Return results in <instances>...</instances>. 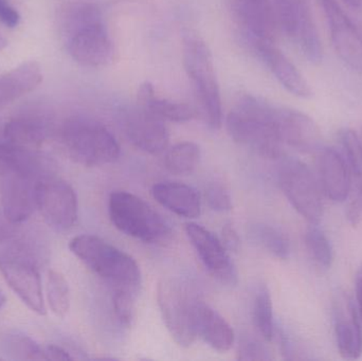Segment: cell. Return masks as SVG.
<instances>
[{
    "label": "cell",
    "instance_id": "obj_1",
    "mask_svg": "<svg viewBox=\"0 0 362 361\" xmlns=\"http://www.w3.org/2000/svg\"><path fill=\"white\" fill-rule=\"evenodd\" d=\"M62 18L68 52L76 63L85 67L100 68L114 61V42L99 6L93 4H70Z\"/></svg>",
    "mask_w": 362,
    "mask_h": 361
},
{
    "label": "cell",
    "instance_id": "obj_2",
    "mask_svg": "<svg viewBox=\"0 0 362 361\" xmlns=\"http://www.w3.org/2000/svg\"><path fill=\"white\" fill-rule=\"evenodd\" d=\"M276 110L259 97L244 95L228 114L230 137L265 158H281L284 146L276 133Z\"/></svg>",
    "mask_w": 362,
    "mask_h": 361
},
{
    "label": "cell",
    "instance_id": "obj_3",
    "mask_svg": "<svg viewBox=\"0 0 362 361\" xmlns=\"http://www.w3.org/2000/svg\"><path fill=\"white\" fill-rule=\"evenodd\" d=\"M69 249L91 271L105 280L114 290L138 295L141 271L133 256L104 241L101 237L82 235L70 241Z\"/></svg>",
    "mask_w": 362,
    "mask_h": 361
},
{
    "label": "cell",
    "instance_id": "obj_4",
    "mask_svg": "<svg viewBox=\"0 0 362 361\" xmlns=\"http://www.w3.org/2000/svg\"><path fill=\"white\" fill-rule=\"evenodd\" d=\"M183 64L206 124L213 131L221 129L223 107L212 54L206 42L192 32L183 36Z\"/></svg>",
    "mask_w": 362,
    "mask_h": 361
},
{
    "label": "cell",
    "instance_id": "obj_5",
    "mask_svg": "<svg viewBox=\"0 0 362 361\" xmlns=\"http://www.w3.org/2000/svg\"><path fill=\"white\" fill-rule=\"evenodd\" d=\"M62 141L72 160L85 167H101L115 162L120 146L110 129L93 119L76 117L66 121Z\"/></svg>",
    "mask_w": 362,
    "mask_h": 361
},
{
    "label": "cell",
    "instance_id": "obj_6",
    "mask_svg": "<svg viewBox=\"0 0 362 361\" xmlns=\"http://www.w3.org/2000/svg\"><path fill=\"white\" fill-rule=\"evenodd\" d=\"M108 213L119 231L146 243H158L171 233L170 225L154 208L127 191L110 194Z\"/></svg>",
    "mask_w": 362,
    "mask_h": 361
},
{
    "label": "cell",
    "instance_id": "obj_7",
    "mask_svg": "<svg viewBox=\"0 0 362 361\" xmlns=\"http://www.w3.org/2000/svg\"><path fill=\"white\" fill-rule=\"evenodd\" d=\"M157 300L163 321L170 335L182 348L193 345L196 331L195 311L197 300L180 280H161L157 288Z\"/></svg>",
    "mask_w": 362,
    "mask_h": 361
},
{
    "label": "cell",
    "instance_id": "obj_8",
    "mask_svg": "<svg viewBox=\"0 0 362 361\" xmlns=\"http://www.w3.org/2000/svg\"><path fill=\"white\" fill-rule=\"evenodd\" d=\"M278 179L293 209L310 224H318L323 215L322 197L320 184L310 167L298 159H282Z\"/></svg>",
    "mask_w": 362,
    "mask_h": 361
},
{
    "label": "cell",
    "instance_id": "obj_9",
    "mask_svg": "<svg viewBox=\"0 0 362 361\" xmlns=\"http://www.w3.org/2000/svg\"><path fill=\"white\" fill-rule=\"evenodd\" d=\"M35 206L49 227L57 231L71 229L78 220L76 191L65 180L46 175L36 180Z\"/></svg>",
    "mask_w": 362,
    "mask_h": 361
},
{
    "label": "cell",
    "instance_id": "obj_10",
    "mask_svg": "<svg viewBox=\"0 0 362 361\" xmlns=\"http://www.w3.org/2000/svg\"><path fill=\"white\" fill-rule=\"evenodd\" d=\"M338 57L354 71L362 73V35L337 0H320Z\"/></svg>",
    "mask_w": 362,
    "mask_h": 361
},
{
    "label": "cell",
    "instance_id": "obj_11",
    "mask_svg": "<svg viewBox=\"0 0 362 361\" xmlns=\"http://www.w3.org/2000/svg\"><path fill=\"white\" fill-rule=\"evenodd\" d=\"M0 273L28 309L37 315H46L42 280L33 263L19 256H0Z\"/></svg>",
    "mask_w": 362,
    "mask_h": 361
},
{
    "label": "cell",
    "instance_id": "obj_12",
    "mask_svg": "<svg viewBox=\"0 0 362 361\" xmlns=\"http://www.w3.org/2000/svg\"><path fill=\"white\" fill-rule=\"evenodd\" d=\"M185 232L210 275L221 283L235 285L238 271L221 239L195 223L187 224Z\"/></svg>",
    "mask_w": 362,
    "mask_h": 361
},
{
    "label": "cell",
    "instance_id": "obj_13",
    "mask_svg": "<svg viewBox=\"0 0 362 361\" xmlns=\"http://www.w3.org/2000/svg\"><path fill=\"white\" fill-rule=\"evenodd\" d=\"M122 125L129 141L144 152L159 155L169 146V131L163 120L141 106L127 110Z\"/></svg>",
    "mask_w": 362,
    "mask_h": 361
},
{
    "label": "cell",
    "instance_id": "obj_14",
    "mask_svg": "<svg viewBox=\"0 0 362 361\" xmlns=\"http://www.w3.org/2000/svg\"><path fill=\"white\" fill-rule=\"evenodd\" d=\"M232 4L243 33L253 48L274 42L278 25L270 0H232Z\"/></svg>",
    "mask_w": 362,
    "mask_h": 361
},
{
    "label": "cell",
    "instance_id": "obj_15",
    "mask_svg": "<svg viewBox=\"0 0 362 361\" xmlns=\"http://www.w3.org/2000/svg\"><path fill=\"white\" fill-rule=\"evenodd\" d=\"M276 133L283 146H289L300 153L318 152L321 135L316 123L305 114L278 107Z\"/></svg>",
    "mask_w": 362,
    "mask_h": 361
},
{
    "label": "cell",
    "instance_id": "obj_16",
    "mask_svg": "<svg viewBox=\"0 0 362 361\" xmlns=\"http://www.w3.org/2000/svg\"><path fill=\"white\" fill-rule=\"evenodd\" d=\"M317 171L321 190L327 199L335 203L348 199L352 175L341 153L331 148H319Z\"/></svg>",
    "mask_w": 362,
    "mask_h": 361
},
{
    "label": "cell",
    "instance_id": "obj_17",
    "mask_svg": "<svg viewBox=\"0 0 362 361\" xmlns=\"http://www.w3.org/2000/svg\"><path fill=\"white\" fill-rule=\"evenodd\" d=\"M336 341L340 355L357 360L362 355V330L358 312L346 295H336L334 300Z\"/></svg>",
    "mask_w": 362,
    "mask_h": 361
},
{
    "label": "cell",
    "instance_id": "obj_18",
    "mask_svg": "<svg viewBox=\"0 0 362 361\" xmlns=\"http://www.w3.org/2000/svg\"><path fill=\"white\" fill-rule=\"evenodd\" d=\"M36 180L21 176L4 178L1 188V206L4 218L18 225L31 218L35 206Z\"/></svg>",
    "mask_w": 362,
    "mask_h": 361
},
{
    "label": "cell",
    "instance_id": "obj_19",
    "mask_svg": "<svg viewBox=\"0 0 362 361\" xmlns=\"http://www.w3.org/2000/svg\"><path fill=\"white\" fill-rule=\"evenodd\" d=\"M255 50L286 90L296 97L303 99L312 95V89L308 81L298 68L285 57L284 53L274 46V42L259 45L255 47Z\"/></svg>",
    "mask_w": 362,
    "mask_h": 361
},
{
    "label": "cell",
    "instance_id": "obj_20",
    "mask_svg": "<svg viewBox=\"0 0 362 361\" xmlns=\"http://www.w3.org/2000/svg\"><path fill=\"white\" fill-rule=\"evenodd\" d=\"M153 197L163 207L176 215L196 218L202 213V196L193 187L175 182H163L155 184Z\"/></svg>",
    "mask_w": 362,
    "mask_h": 361
},
{
    "label": "cell",
    "instance_id": "obj_21",
    "mask_svg": "<svg viewBox=\"0 0 362 361\" xmlns=\"http://www.w3.org/2000/svg\"><path fill=\"white\" fill-rule=\"evenodd\" d=\"M44 162L35 150L21 148L8 141L0 142V177L21 176L40 179L45 170Z\"/></svg>",
    "mask_w": 362,
    "mask_h": 361
},
{
    "label": "cell",
    "instance_id": "obj_22",
    "mask_svg": "<svg viewBox=\"0 0 362 361\" xmlns=\"http://www.w3.org/2000/svg\"><path fill=\"white\" fill-rule=\"evenodd\" d=\"M196 331L211 348L218 352H227L234 343V332L225 318L209 307L197 301L195 311Z\"/></svg>",
    "mask_w": 362,
    "mask_h": 361
},
{
    "label": "cell",
    "instance_id": "obj_23",
    "mask_svg": "<svg viewBox=\"0 0 362 361\" xmlns=\"http://www.w3.org/2000/svg\"><path fill=\"white\" fill-rule=\"evenodd\" d=\"M42 81L40 64L27 61L0 76V107L33 91Z\"/></svg>",
    "mask_w": 362,
    "mask_h": 361
},
{
    "label": "cell",
    "instance_id": "obj_24",
    "mask_svg": "<svg viewBox=\"0 0 362 361\" xmlns=\"http://www.w3.org/2000/svg\"><path fill=\"white\" fill-rule=\"evenodd\" d=\"M138 103L144 110H148L163 121L189 122L195 117V110L191 106L159 97L155 91L154 86L148 82L140 86Z\"/></svg>",
    "mask_w": 362,
    "mask_h": 361
},
{
    "label": "cell",
    "instance_id": "obj_25",
    "mask_svg": "<svg viewBox=\"0 0 362 361\" xmlns=\"http://www.w3.org/2000/svg\"><path fill=\"white\" fill-rule=\"evenodd\" d=\"M4 136L10 143L36 150L46 141L48 129L44 121L35 117H18L4 125Z\"/></svg>",
    "mask_w": 362,
    "mask_h": 361
},
{
    "label": "cell",
    "instance_id": "obj_26",
    "mask_svg": "<svg viewBox=\"0 0 362 361\" xmlns=\"http://www.w3.org/2000/svg\"><path fill=\"white\" fill-rule=\"evenodd\" d=\"M202 159L199 146L191 141L180 142L170 148L165 155L168 171L175 175H189L197 169Z\"/></svg>",
    "mask_w": 362,
    "mask_h": 361
},
{
    "label": "cell",
    "instance_id": "obj_27",
    "mask_svg": "<svg viewBox=\"0 0 362 361\" xmlns=\"http://www.w3.org/2000/svg\"><path fill=\"white\" fill-rule=\"evenodd\" d=\"M250 237L268 254L280 260H287L291 254L288 237L276 227L267 224H255L250 228Z\"/></svg>",
    "mask_w": 362,
    "mask_h": 361
},
{
    "label": "cell",
    "instance_id": "obj_28",
    "mask_svg": "<svg viewBox=\"0 0 362 361\" xmlns=\"http://www.w3.org/2000/svg\"><path fill=\"white\" fill-rule=\"evenodd\" d=\"M0 352L16 360H46L45 351L31 337L8 333L0 337Z\"/></svg>",
    "mask_w": 362,
    "mask_h": 361
},
{
    "label": "cell",
    "instance_id": "obj_29",
    "mask_svg": "<svg viewBox=\"0 0 362 361\" xmlns=\"http://www.w3.org/2000/svg\"><path fill=\"white\" fill-rule=\"evenodd\" d=\"M47 300L51 312L59 319H64L69 313V283L63 273L51 269L47 276Z\"/></svg>",
    "mask_w": 362,
    "mask_h": 361
},
{
    "label": "cell",
    "instance_id": "obj_30",
    "mask_svg": "<svg viewBox=\"0 0 362 361\" xmlns=\"http://www.w3.org/2000/svg\"><path fill=\"white\" fill-rule=\"evenodd\" d=\"M308 0H274L276 25L289 37L295 40L301 23Z\"/></svg>",
    "mask_w": 362,
    "mask_h": 361
},
{
    "label": "cell",
    "instance_id": "obj_31",
    "mask_svg": "<svg viewBox=\"0 0 362 361\" xmlns=\"http://www.w3.org/2000/svg\"><path fill=\"white\" fill-rule=\"evenodd\" d=\"M253 324L266 341L274 336V307L267 286L261 285L253 301Z\"/></svg>",
    "mask_w": 362,
    "mask_h": 361
},
{
    "label": "cell",
    "instance_id": "obj_32",
    "mask_svg": "<svg viewBox=\"0 0 362 361\" xmlns=\"http://www.w3.org/2000/svg\"><path fill=\"white\" fill-rule=\"evenodd\" d=\"M305 245L308 254L321 268L329 269L334 260L333 247L325 232L317 226H312L305 232Z\"/></svg>",
    "mask_w": 362,
    "mask_h": 361
},
{
    "label": "cell",
    "instance_id": "obj_33",
    "mask_svg": "<svg viewBox=\"0 0 362 361\" xmlns=\"http://www.w3.org/2000/svg\"><path fill=\"white\" fill-rule=\"evenodd\" d=\"M340 144L344 160L350 169L351 175L356 178L357 182L362 180V139L352 129L340 131Z\"/></svg>",
    "mask_w": 362,
    "mask_h": 361
},
{
    "label": "cell",
    "instance_id": "obj_34",
    "mask_svg": "<svg viewBox=\"0 0 362 361\" xmlns=\"http://www.w3.org/2000/svg\"><path fill=\"white\" fill-rule=\"evenodd\" d=\"M137 295L127 290H114V309L121 324L129 326L135 313V301Z\"/></svg>",
    "mask_w": 362,
    "mask_h": 361
},
{
    "label": "cell",
    "instance_id": "obj_35",
    "mask_svg": "<svg viewBox=\"0 0 362 361\" xmlns=\"http://www.w3.org/2000/svg\"><path fill=\"white\" fill-rule=\"evenodd\" d=\"M206 199L209 207L217 212L232 209V197L229 190L221 182H212L206 189Z\"/></svg>",
    "mask_w": 362,
    "mask_h": 361
},
{
    "label": "cell",
    "instance_id": "obj_36",
    "mask_svg": "<svg viewBox=\"0 0 362 361\" xmlns=\"http://www.w3.org/2000/svg\"><path fill=\"white\" fill-rule=\"evenodd\" d=\"M238 358L240 360H270L269 351L259 341L249 335H244L238 345Z\"/></svg>",
    "mask_w": 362,
    "mask_h": 361
},
{
    "label": "cell",
    "instance_id": "obj_37",
    "mask_svg": "<svg viewBox=\"0 0 362 361\" xmlns=\"http://www.w3.org/2000/svg\"><path fill=\"white\" fill-rule=\"evenodd\" d=\"M0 21L8 28L17 27L21 21L18 11L8 0H0Z\"/></svg>",
    "mask_w": 362,
    "mask_h": 361
},
{
    "label": "cell",
    "instance_id": "obj_38",
    "mask_svg": "<svg viewBox=\"0 0 362 361\" xmlns=\"http://www.w3.org/2000/svg\"><path fill=\"white\" fill-rule=\"evenodd\" d=\"M221 242L226 249L230 252H238L240 249V239L238 231L231 225H226L221 231Z\"/></svg>",
    "mask_w": 362,
    "mask_h": 361
},
{
    "label": "cell",
    "instance_id": "obj_39",
    "mask_svg": "<svg viewBox=\"0 0 362 361\" xmlns=\"http://www.w3.org/2000/svg\"><path fill=\"white\" fill-rule=\"evenodd\" d=\"M44 351L46 360L67 361L74 360L69 352L66 351L64 348L59 347V345H47Z\"/></svg>",
    "mask_w": 362,
    "mask_h": 361
},
{
    "label": "cell",
    "instance_id": "obj_40",
    "mask_svg": "<svg viewBox=\"0 0 362 361\" xmlns=\"http://www.w3.org/2000/svg\"><path fill=\"white\" fill-rule=\"evenodd\" d=\"M14 225L8 220H0V244L6 243L13 239L15 235Z\"/></svg>",
    "mask_w": 362,
    "mask_h": 361
},
{
    "label": "cell",
    "instance_id": "obj_41",
    "mask_svg": "<svg viewBox=\"0 0 362 361\" xmlns=\"http://www.w3.org/2000/svg\"><path fill=\"white\" fill-rule=\"evenodd\" d=\"M355 284H356L357 312H358L359 317H361L362 321V266L357 271Z\"/></svg>",
    "mask_w": 362,
    "mask_h": 361
},
{
    "label": "cell",
    "instance_id": "obj_42",
    "mask_svg": "<svg viewBox=\"0 0 362 361\" xmlns=\"http://www.w3.org/2000/svg\"><path fill=\"white\" fill-rule=\"evenodd\" d=\"M357 189H358V191H357V197L355 203L358 205V207L361 208L362 211V180L358 182V184H357Z\"/></svg>",
    "mask_w": 362,
    "mask_h": 361
},
{
    "label": "cell",
    "instance_id": "obj_43",
    "mask_svg": "<svg viewBox=\"0 0 362 361\" xmlns=\"http://www.w3.org/2000/svg\"><path fill=\"white\" fill-rule=\"evenodd\" d=\"M342 1L352 8H359L362 4V0H342Z\"/></svg>",
    "mask_w": 362,
    "mask_h": 361
},
{
    "label": "cell",
    "instance_id": "obj_44",
    "mask_svg": "<svg viewBox=\"0 0 362 361\" xmlns=\"http://www.w3.org/2000/svg\"><path fill=\"white\" fill-rule=\"evenodd\" d=\"M6 295L2 292V290H0V309H1L2 307H4V304H6Z\"/></svg>",
    "mask_w": 362,
    "mask_h": 361
},
{
    "label": "cell",
    "instance_id": "obj_45",
    "mask_svg": "<svg viewBox=\"0 0 362 361\" xmlns=\"http://www.w3.org/2000/svg\"><path fill=\"white\" fill-rule=\"evenodd\" d=\"M6 45H8V42H6V38H4L0 35V51L4 50V49L6 48Z\"/></svg>",
    "mask_w": 362,
    "mask_h": 361
}]
</instances>
